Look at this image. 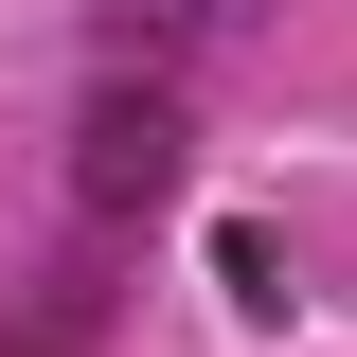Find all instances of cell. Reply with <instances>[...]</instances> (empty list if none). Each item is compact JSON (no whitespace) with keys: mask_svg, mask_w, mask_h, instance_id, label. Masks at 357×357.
Wrapping results in <instances>:
<instances>
[{"mask_svg":"<svg viewBox=\"0 0 357 357\" xmlns=\"http://www.w3.org/2000/svg\"><path fill=\"white\" fill-rule=\"evenodd\" d=\"M178 178H197V126H178V89L89 72V107H72V215H89V232H143Z\"/></svg>","mask_w":357,"mask_h":357,"instance_id":"obj_1","label":"cell"},{"mask_svg":"<svg viewBox=\"0 0 357 357\" xmlns=\"http://www.w3.org/2000/svg\"><path fill=\"white\" fill-rule=\"evenodd\" d=\"M0 357H72V340H18V321H0Z\"/></svg>","mask_w":357,"mask_h":357,"instance_id":"obj_5","label":"cell"},{"mask_svg":"<svg viewBox=\"0 0 357 357\" xmlns=\"http://www.w3.org/2000/svg\"><path fill=\"white\" fill-rule=\"evenodd\" d=\"M250 18H268V0H107V18H89V72L178 89L197 54H232V36H250Z\"/></svg>","mask_w":357,"mask_h":357,"instance_id":"obj_2","label":"cell"},{"mask_svg":"<svg viewBox=\"0 0 357 357\" xmlns=\"http://www.w3.org/2000/svg\"><path fill=\"white\" fill-rule=\"evenodd\" d=\"M215 286L250 321H286V232H268V215H215Z\"/></svg>","mask_w":357,"mask_h":357,"instance_id":"obj_4","label":"cell"},{"mask_svg":"<svg viewBox=\"0 0 357 357\" xmlns=\"http://www.w3.org/2000/svg\"><path fill=\"white\" fill-rule=\"evenodd\" d=\"M107 250H126V232H89V215H72V250H54V268H36V286H18L0 321H18V340H72V357H89V340H107V304H126V286H107Z\"/></svg>","mask_w":357,"mask_h":357,"instance_id":"obj_3","label":"cell"}]
</instances>
